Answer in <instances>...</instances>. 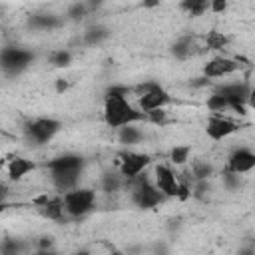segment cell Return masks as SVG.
Segmentation results:
<instances>
[{
	"instance_id": "6da1fadb",
	"label": "cell",
	"mask_w": 255,
	"mask_h": 255,
	"mask_svg": "<svg viewBox=\"0 0 255 255\" xmlns=\"http://www.w3.org/2000/svg\"><path fill=\"white\" fill-rule=\"evenodd\" d=\"M104 120L112 128H122V126L143 120V112H135L126 102V88H112L106 94Z\"/></svg>"
},
{
	"instance_id": "7a4b0ae2",
	"label": "cell",
	"mask_w": 255,
	"mask_h": 255,
	"mask_svg": "<svg viewBox=\"0 0 255 255\" xmlns=\"http://www.w3.org/2000/svg\"><path fill=\"white\" fill-rule=\"evenodd\" d=\"M48 167L52 169V177H54L56 185L60 189H68V187L76 185V181H78V173L82 169V157L62 155V157L52 159L48 163Z\"/></svg>"
},
{
	"instance_id": "3957f363",
	"label": "cell",
	"mask_w": 255,
	"mask_h": 255,
	"mask_svg": "<svg viewBox=\"0 0 255 255\" xmlns=\"http://www.w3.org/2000/svg\"><path fill=\"white\" fill-rule=\"evenodd\" d=\"M94 199H96V195L92 189H74V191H68L64 195V209L70 215L80 217L92 209Z\"/></svg>"
},
{
	"instance_id": "277c9868",
	"label": "cell",
	"mask_w": 255,
	"mask_h": 255,
	"mask_svg": "<svg viewBox=\"0 0 255 255\" xmlns=\"http://www.w3.org/2000/svg\"><path fill=\"white\" fill-rule=\"evenodd\" d=\"M60 128H62V124H60L58 120L42 118V120L32 122V124L26 128V131H28V135H30L36 143H44V141H48Z\"/></svg>"
},
{
	"instance_id": "5b68a950",
	"label": "cell",
	"mask_w": 255,
	"mask_h": 255,
	"mask_svg": "<svg viewBox=\"0 0 255 255\" xmlns=\"http://www.w3.org/2000/svg\"><path fill=\"white\" fill-rule=\"evenodd\" d=\"M149 165V155L145 153H122V163H120V171L122 175L133 179L141 173L143 167Z\"/></svg>"
},
{
	"instance_id": "8992f818",
	"label": "cell",
	"mask_w": 255,
	"mask_h": 255,
	"mask_svg": "<svg viewBox=\"0 0 255 255\" xmlns=\"http://www.w3.org/2000/svg\"><path fill=\"white\" fill-rule=\"evenodd\" d=\"M161 199H163V193L157 189V185L153 187V185H149L145 179H143V181L137 185V189L133 191V201H135L139 207H143V209L155 207Z\"/></svg>"
},
{
	"instance_id": "52a82bcc",
	"label": "cell",
	"mask_w": 255,
	"mask_h": 255,
	"mask_svg": "<svg viewBox=\"0 0 255 255\" xmlns=\"http://www.w3.org/2000/svg\"><path fill=\"white\" fill-rule=\"evenodd\" d=\"M155 185L157 189L167 195V197H177V189H179V183L175 181V175L173 171L167 167V165H157L155 167Z\"/></svg>"
},
{
	"instance_id": "ba28073f",
	"label": "cell",
	"mask_w": 255,
	"mask_h": 255,
	"mask_svg": "<svg viewBox=\"0 0 255 255\" xmlns=\"http://www.w3.org/2000/svg\"><path fill=\"white\" fill-rule=\"evenodd\" d=\"M239 70V62L237 60H229V58H215L209 64H205L203 74L207 78H221L227 74H233Z\"/></svg>"
},
{
	"instance_id": "9c48e42d",
	"label": "cell",
	"mask_w": 255,
	"mask_h": 255,
	"mask_svg": "<svg viewBox=\"0 0 255 255\" xmlns=\"http://www.w3.org/2000/svg\"><path fill=\"white\" fill-rule=\"evenodd\" d=\"M253 167H255V153L249 149H235L227 163V169L235 173H245L251 171Z\"/></svg>"
},
{
	"instance_id": "30bf717a",
	"label": "cell",
	"mask_w": 255,
	"mask_h": 255,
	"mask_svg": "<svg viewBox=\"0 0 255 255\" xmlns=\"http://www.w3.org/2000/svg\"><path fill=\"white\" fill-rule=\"evenodd\" d=\"M233 131H237V124H233L231 120H225V118L213 116L207 124V135L211 139H223Z\"/></svg>"
},
{
	"instance_id": "8fae6325",
	"label": "cell",
	"mask_w": 255,
	"mask_h": 255,
	"mask_svg": "<svg viewBox=\"0 0 255 255\" xmlns=\"http://www.w3.org/2000/svg\"><path fill=\"white\" fill-rule=\"evenodd\" d=\"M32 58H34V56H32L30 52L20 50V48H6V50L2 52V64H4L6 70H10V68H14V70L24 68Z\"/></svg>"
},
{
	"instance_id": "7c38bea8",
	"label": "cell",
	"mask_w": 255,
	"mask_h": 255,
	"mask_svg": "<svg viewBox=\"0 0 255 255\" xmlns=\"http://www.w3.org/2000/svg\"><path fill=\"white\" fill-rule=\"evenodd\" d=\"M171 98L167 92L163 90H155V92H149V94H143L139 98V108L141 112H151V110H157V108H163L165 104H169Z\"/></svg>"
},
{
	"instance_id": "4fadbf2b",
	"label": "cell",
	"mask_w": 255,
	"mask_h": 255,
	"mask_svg": "<svg viewBox=\"0 0 255 255\" xmlns=\"http://www.w3.org/2000/svg\"><path fill=\"white\" fill-rule=\"evenodd\" d=\"M217 94L225 96L227 100L247 102V98H249V88H247V84H227V86L219 88V90H217Z\"/></svg>"
},
{
	"instance_id": "5bb4252c",
	"label": "cell",
	"mask_w": 255,
	"mask_h": 255,
	"mask_svg": "<svg viewBox=\"0 0 255 255\" xmlns=\"http://www.w3.org/2000/svg\"><path fill=\"white\" fill-rule=\"evenodd\" d=\"M34 167H36L34 161L24 159V157H16V159H12L10 165H8V175H10V179H20V177H24L28 171H32Z\"/></svg>"
},
{
	"instance_id": "9a60e30c",
	"label": "cell",
	"mask_w": 255,
	"mask_h": 255,
	"mask_svg": "<svg viewBox=\"0 0 255 255\" xmlns=\"http://www.w3.org/2000/svg\"><path fill=\"white\" fill-rule=\"evenodd\" d=\"M64 211V201L62 199H50L48 203L40 205V213L48 219H60Z\"/></svg>"
},
{
	"instance_id": "2e32d148",
	"label": "cell",
	"mask_w": 255,
	"mask_h": 255,
	"mask_svg": "<svg viewBox=\"0 0 255 255\" xmlns=\"http://www.w3.org/2000/svg\"><path fill=\"white\" fill-rule=\"evenodd\" d=\"M139 137H141L139 129L131 128V124H128V126H122V128H120V141H122V143L131 145V143L139 141Z\"/></svg>"
},
{
	"instance_id": "e0dca14e",
	"label": "cell",
	"mask_w": 255,
	"mask_h": 255,
	"mask_svg": "<svg viewBox=\"0 0 255 255\" xmlns=\"http://www.w3.org/2000/svg\"><path fill=\"white\" fill-rule=\"evenodd\" d=\"M207 4H211V0H183L181 6L191 14V16H199L205 12Z\"/></svg>"
},
{
	"instance_id": "ac0fdd59",
	"label": "cell",
	"mask_w": 255,
	"mask_h": 255,
	"mask_svg": "<svg viewBox=\"0 0 255 255\" xmlns=\"http://www.w3.org/2000/svg\"><path fill=\"white\" fill-rule=\"evenodd\" d=\"M189 145H175L173 149H171V153H169V159L175 163V165H181V163H185L187 159H189Z\"/></svg>"
},
{
	"instance_id": "d6986e66",
	"label": "cell",
	"mask_w": 255,
	"mask_h": 255,
	"mask_svg": "<svg viewBox=\"0 0 255 255\" xmlns=\"http://www.w3.org/2000/svg\"><path fill=\"white\" fill-rule=\"evenodd\" d=\"M227 106H229V102H227V98L221 96V94H213V96L207 98V108H209L211 112H221V110H225Z\"/></svg>"
},
{
	"instance_id": "ffe728a7",
	"label": "cell",
	"mask_w": 255,
	"mask_h": 255,
	"mask_svg": "<svg viewBox=\"0 0 255 255\" xmlns=\"http://www.w3.org/2000/svg\"><path fill=\"white\" fill-rule=\"evenodd\" d=\"M106 36H108V30H106V28L96 26V28H90V30L86 32L84 40H86L88 44H96V42H100V40H102V38H106Z\"/></svg>"
},
{
	"instance_id": "44dd1931",
	"label": "cell",
	"mask_w": 255,
	"mask_h": 255,
	"mask_svg": "<svg viewBox=\"0 0 255 255\" xmlns=\"http://www.w3.org/2000/svg\"><path fill=\"white\" fill-rule=\"evenodd\" d=\"M189 52H191V44H189L187 38H181L179 42L173 44V54H175V58H187Z\"/></svg>"
},
{
	"instance_id": "7402d4cb",
	"label": "cell",
	"mask_w": 255,
	"mask_h": 255,
	"mask_svg": "<svg viewBox=\"0 0 255 255\" xmlns=\"http://www.w3.org/2000/svg\"><path fill=\"white\" fill-rule=\"evenodd\" d=\"M213 173V167L209 163H195L193 165V175L195 179H207Z\"/></svg>"
},
{
	"instance_id": "603a6c76",
	"label": "cell",
	"mask_w": 255,
	"mask_h": 255,
	"mask_svg": "<svg viewBox=\"0 0 255 255\" xmlns=\"http://www.w3.org/2000/svg\"><path fill=\"white\" fill-rule=\"evenodd\" d=\"M70 62H72L70 52H64V50H62V52H56V54L52 56V64H54V66H60V68H62V66H68Z\"/></svg>"
},
{
	"instance_id": "cb8c5ba5",
	"label": "cell",
	"mask_w": 255,
	"mask_h": 255,
	"mask_svg": "<svg viewBox=\"0 0 255 255\" xmlns=\"http://www.w3.org/2000/svg\"><path fill=\"white\" fill-rule=\"evenodd\" d=\"M225 36H221V34H217V32H211L209 34V38H207V44H209V48H213V50H217V48H223L225 46Z\"/></svg>"
},
{
	"instance_id": "d4e9b609",
	"label": "cell",
	"mask_w": 255,
	"mask_h": 255,
	"mask_svg": "<svg viewBox=\"0 0 255 255\" xmlns=\"http://www.w3.org/2000/svg\"><path fill=\"white\" fill-rule=\"evenodd\" d=\"M223 181H225V185H227L229 189H235V187H239V173L227 169V171L223 173Z\"/></svg>"
},
{
	"instance_id": "484cf974",
	"label": "cell",
	"mask_w": 255,
	"mask_h": 255,
	"mask_svg": "<svg viewBox=\"0 0 255 255\" xmlns=\"http://www.w3.org/2000/svg\"><path fill=\"white\" fill-rule=\"evenodd\" d=\"M145 114H147L149 122H153V124H163V122H165V112H163L161 108L151 110V112H145Z\"/></svg>"
},
{
	"instance_id": "4316f807",
	"label": "cell",
	"mask_w": 255,
	"mask_h": 255,
	"mask_svg": "<svg viewBox=\"0 0 255 255\" xmlns=\"http://www.w3.org/2000/svg\"><path fill=\"white\" fill-rule=\"evenodd\" d=\"M118 187H120L118 177H116V175H106V179H104V189H106V191H116Z\"/></svg>"
},
{
	"instance_id": "83f0119b",
	"label": "cell",
	"mask_w": 255,
	"mask_h": 255,
	"mask_svg": "<svg viewBox=\"0 0 255 255\" xmlns=\"http://www.w3.org/2000/svg\"><path fill=\"white\" fill-rule=\"evenodd\" d=\"M155 90H161V86H159V84H155V82H145V84H141V86L137 88L139 96H143V94H149V92H155Z\"/></svg>"
},
{
	"instance_id": "f1b7e54d",
	"label": "cell",
	"mask_w": 255,
	"mask_h": 255,
	"mask_svg": "<svg viewBox=\"0 0 255 255\" xmlns=\"http://www.w3.org/2000/svg\"><path fill=\"white\" fill-rule=\"evenodd\" d=\"M84 14H86V6H84V4H80V2H78V4H74V6L70 8V12H68V16H70V18H82Z\"/></svg>"
},
{
	"instance_id": "f546056e",
	"label": "cell",
	"mask_w": 255,
	"mask_h": 255,
	"mask_svg": "<svg viewBox=\"0 0 255 255\" xmlns=\"http://www.w3.org/2000/svg\"><path fill=\"white\" fill-rule=\"evenodd\" d=\"M209 8H211V12H215V14H221V12L227 8V0H211Z\"/></svg>"
},
{
	"instance_id": "4dcf8cb0",
	"label": "cell",
	"mask_w": 255,
	"mask_h": 255,
	"mask_svg": "<svg viewBox=\"0 0 255 255\" xmlns=\"http://www.w3.org/2000/svg\"><path fill=\"white\" fill-rule=\"evenodd\" d=\"M34 24H36V26H44V28H50V26H56L58 22H56L54 18H46V16H40V18H36V20H34Z\"/></svg>"
},
{
	"instance_id": "1f68e13d",
	"label": "cell",
	"mask_w": 255,
	"mask_h": 255,
	"mask_svg": "<svg viewBox=\"0 0 255 255\" xmlns=\"http://www.w3.org/2000/svg\"><path fill=\"white\" fill-rule=\"evenodd\" d=\"M189 195H191V191H189V187H187L185 183H181V185H179V189H177V197H179L181 201H185V199H187Z\"/></svg>"
},
{
	"instance_id": "d6a6232c",
	"label": "cell",
	"mask_w": 255,
	"mask_h": 255,
	"mask_svg": "<svg viewBox=\"0 0 255 255\" xmlns=\"http://www.w3.org/2000/svg\"><path fill=\"white\" fill-rule=\"evenodd\" d=\"M56 90L62 94V92H66L68 90V82L66 80H56Z\"/></svg>"
},
{
	"instance_id": "836d02e7",
	"label": "cell",
	"mask_w": 255,
	"mask_h": 255,
	"mask_svg": "<svg viewBox=\"0 0 255 255\" xmlns=\"http://www.w3.org/2000/svg\"><path fill=\"white\" fill-rule=\"evenodd\" d=\"M50 245H52V237H42V239H40V247H42V249H46V247H50Z\"/></svg>"
},
{
	"instance_id": "e575fe53",
	"label": "cell",
	"mask_w": 255,
	"mask_h": 255,
	"mask_svg": "<svg viewBox=\"0 0 255 255\" xmlns=\"http://www.w3.org/2000/svg\"><path fill=\"white\" fill-rule=\"evenodd\" d=\"M143 6L145 8H155V6H159V0H143Z\"/></svg>"
},
{
	"instance_id": "d590c367",
	"label": "cell",
	"mask_w": 255,
	"mask_h": 255,
	"mask_svg": "<svg viewBox=\"0 0 255 255\" xmlns=\"http://www.w3.org/2000/svg\"><path fill=\"white\" fill-rule=\"evenodd\" d=\"M247 102H249V104H251V106L255 108V88H253V90L249 92V98H247Z\"/></svg>"
}]
</instances>
